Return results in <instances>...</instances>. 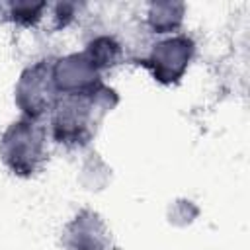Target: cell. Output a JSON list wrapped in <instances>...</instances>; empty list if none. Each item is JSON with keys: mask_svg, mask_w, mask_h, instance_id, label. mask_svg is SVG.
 <instances>
[{"mask_svg": "<svg viewBox=\"0 0 250 250\" xmlns=\"http://www.w3.org/2000/svg\"><path fill=\"white\" fill-rule=\"evenodd\" d=\"M113 104L115 94L102 84L80 94L61 96L51 111L53 139L68 146L86 145Z\"/></svg>", "mask_w": 250, "mask_h": 250, "instance_id": "1", "label": "cell"}, {"mask_svg": "<svg viewBox=\"0 0 250 250\" xmlns=\"http://www.w3.org/2000/svg\"><path fill=\"white\" fill-rule=\"evenodd\" d=\"M0 156L14 174H35L45 160V129L27 117L12 123L0 137Z\"/></svg>", "mask_w": 250, "mask_h": 250, "instance_id": "2", "label": "cell"}, {"mask_svg": "<svg viewBox=\"0 0 250 250\" xmlns=\"http://www.w3.org/2000/svg\"><path fill=\"white\" fill-rule=\"evenodd\" d=\"M55 80H53V66L45 61L35 62L18 80L16 86V104L21 109L23 117L39 119L43 113L53 111L59 96H57Z\"/></svg>", "mask_w": 250, "mask_h": 250, "instance_id": "3", "label": "cell"}, {"mask_svg": "<svg viewBox=\"0 0 250 250\" xmlns=\"http://www.w3.org/2000/svg\"><path fill=\"white\" fill-rule=\"evenodd\" d=\"M193 55V43L186 35H174L156 43L146 59L152 76L162 84H172L182 78Z\"/></svg>", "mask_w": 250, "mask_h": 250, "instance_id": "4", "label": "cell"}, {"mask_svg": "<svg viewBox=\"0 0 250 250\" xmlns=\"http://www.w3.org/2000/svg\"><path fill=\"white\" fill-rule=\"evenodd\" d=\"M53 80L61 96L80 94L102 84L100 70L94 66V62L88 59L86 53L59 59L53 64Z\"/></svg>", "mask_w": 250, "mask_h": 250, "instance_id": "5", "label": "cell"}, {"mask_svg": "<svg viewBox=\"0 0 250 250\" xmlns=\"http://www.w3.org/2000/svg\"><path fill=\"white\" fill-rule=\"evenodd\" d=\"M107 230L98 215L84 211L70 221L64 238L68 250H105Z\"/></svg>", "mask_w": 250, "mask_h": 250, "instance_id": "6", "label": "cell"}, {"mask_svg": "<svg viewBox=\"0 0 250 250\" xmlns=\"http://www.w3.org/2000/svg\"><path fill=\"white\" fill-rule=\"evenodd\" d=\"M182 4H152L148 12V23L156 33H170L182 21Z\"/></svg>", "mask_w": 250, "mask_h": 250, "instance_id": "7", "label": "cell"}, {"mask_svg": "<svg viewBox=\"0 0 250 250\" xmlns=\"http://www.w3.org/2000/svg\"><path fill=\"white\" fill-rule=\"evenodd\" d=\"M86 55L94 62V66L102 72L104 68L113 66L119 61L121 49L111 37H98L96 41L90 43V47L86 49Z\"/></svg>", "mask_w": 250, "mask_h": 250, "instance_id": "8", "label": "cell"}, {"mask_svg": "<svg viewBox=\"0 0 250 250\" xmlns=\"http://www.w3.org/2000/svg\"><path fill=\"white\" fill-rule=\"evenodd\" d=\"M43 8L45 4H16L12 6V14H14V20L21 23H33L41 16Z\"/></svg>", "mask_w": 250, "mask_h": 250, "instance_id": "9", "label": "cell"}]
</instances>
